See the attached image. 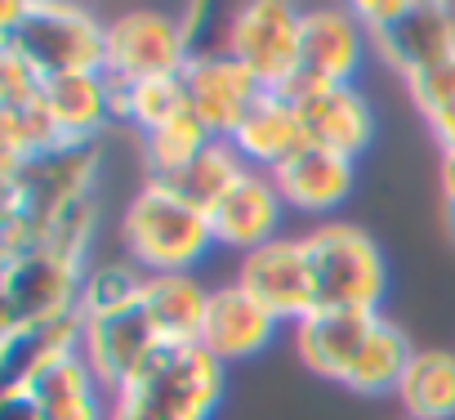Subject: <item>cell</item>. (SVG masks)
<instances>
[{
	"label": "cell",
	"mask_w": 455,
	"mask_h": 420,
	"mask_svg": "<svg viewBox=\"0 0 455 420\" xmlns=\"http://www.w3.org/2000/svg\"><path fill=\"white\" fill-rule=\"evenodd\" d=\"M116 238H121V255L139 264L148 278L196 273L219 251L210 215L196 201H188L174 183L161 179H143L134 188V197L121 210Z\"/></svg>",
	"instance_id": "7a4b0ae2"
},
{
	"label": "cell",
	"mask_w": 455,
	"mask_h": 420,
	"mask_svg": "<svg viewBox=\"0 0 455 420\" xmlns=\"http://www.w3.org/2000/svg\"><path fill=\"white\" fill-rule=\"evenodd\" d=\"M219 45L246 63L264 90H291L299 81L304 10L291 0H242L223 14Z\"/></svg>",
	"instance_id": "ba28073f"
},
{
	"label": "cell",
	"mask_w": 455,
	"mask_h": 420,
	"mask_svg": "<svg viewBox=\"0 0 455 420\" xmlns=\"http://www.w3.org/2000/svg\"><path fill=\"white\" fill-rule=\"evenodd\" d=\"M45 108L68 143H103V130L116 125L112 81L103 72H76L45 81Z\"/></svg>",
	"instance_id": "44dd1931"
},
{
	"label": "cell",
	"mask_w": 455,
	"mask_h": 420,
	"mask_svg": "<svg viewBox=\"0 0 455 420\" xmlns=\"http://www.w3.org/2000/svg\"><path fill=\"white\" fill-rule=\"evenodd\" d=\"M214 134L192 117V112H179L174 121H165L161 130H152V134H139V161H143V179H161V183H170V179H179L196 157H201V148L210 143Z\"/></svg>",
	"instance_id": "d4e9b609"
},
{
	"label": "cell",
	"mask_w": 455,
	"mask_h": 420,
	"mask_svg": "<svg viewBox=\"0 0 455 420\" xmlns=\"http://www.w3.org/2000/svg\"><path fill=\"white\" fill-rule=\"evenodd\" d=\"M437 192H442V206L446 215L455 210V152H442L437 157Z\"/></svg>",
	"instance_id": "4dcf8cb0"
},
{
	"label": "cell",
	"mask_w": 455,
	"mask_h": 420,
	"mask_svg": "<svg viewBox=\"0 0 455 420\" xmlns=\"http://www.w3.org/2000/svg\"><path fill=\"white\" fill-rule=\"evenodd\" d=\"M371 54L397 81H411L455 59V5H446V0H406L402 19L371 32Z\"/></svg>",
	"instance_id": "7c38bea8"
},
{
	"label": "cell",
	"mask_w": 455,
	"mask_h": 420,
	"mask_svg": "<svg viewBox=\"0 0 455 420\" xmlns=\"http://www.w3.org/2000/svg\"><path fill=\"white\" fill-rule=\"evenodd\" d=\"M205 23H210V5H183V10L134 5V10L108 14L103 77L116 85L179 77L188 59L201 50Z\"/></svg>",
	"instance_id": "8992f818"
},
{
	"label": "cell",
	"mask_w": 455,
	"mask_h": 420,
	"mask_svg": "<svg viewBox=\"0 0 455 420\" xmlns=\"http://www.w3.org/2000/svg\"><path fill=\"white\" fill-rule=\"evenodd\" d=\"M179 85H183L188 112L214 139H233L242 130V121L255 112V103L268 94L264 81L246 63H237L223 45H201L188 59V68L179 72Z\"/></svg>",
	"instance_id": "30bf717a"
},
{
	"label": "cell",
	"mask_w": 455,
	"mask_h": 420,
	"mask_svg": "<svg viewBox=\"0 0 455 420\" xmlns=\"http://www.w3.org/2000/svg\"><path fill=\"white\" fill-rule=\"evenodd\" d=\"M286 201L277 192V179L264 170H246L237 179V188L228 192L214 210H210V229L219 251H233L237 260L286 238Z\"/></svg>",
	"instance_id": "ac0fdd59"
},
{
	"label": "cell",
	"mask_w": 455,
	"mask_h": 420,
	"mask_svg": "<svg viewBox=\"0 0 455 420\" xmlns=\"http://www.w3.org/2000/svg\"><path fill=\"white\" fill-rule=\"evenodd\" d=\"M246 170H251V166L242 161V152L233 148V139H210V143L201 148V157H196L179 179H170V183L210 215V210H214L228 192H233V188H237V179H242Z\"/></svg>",
	"instance_id": "4316f807"
},
{
	"label": "cell",
	"mask_w": 455,
	"mask_h": 420,
	"mask_svg": "<svg viewBox=\"0 0 455 420\" xmlns=\"http://www.w3.org/2000/svg\"><path fill=\"white\" fill-rule=\"evenodd\" d=\"M161 349H170V344L161 340V331L143 304L99 318V322H85V335H81V353L108 393H121L125 384H134Z\"/></svg>",
	"instance_id": "2e32d148"
},
{
	"label": "cell",
	"mask_w": 455,
	"mask_h": 420,
	"mask_svg": "<svg viewBox=\"0 0 455 420\" xmlns=\"http://www.w3.org/2000/svg\"><path fill=\"white\" fill-rule=\"evenodd\" d=\"M366 54L371 32L362 28L353 5H308L295 85H357Z\"/></svg>",
	"instance_id": "8fae6325"
},
{
	"label": "cell",
	"mask_w": 455,
	"mask_h": 420,
	"mask_svg": "<svg viewBox=\"0 0 455 420\" xmlns=\"http://www.w3.org/2000/svg\"><path fill=\"white\" fill-rule=\"evenodd\" d=\"M446 224H451V233H455V210H451V215H446Z\"/></svg>",
	"instance_id": "1f68e13d"
},
{
	"label": "cell",
	"mask_w": 455,
	"mask_h": 420,
	"mask_svg": "<svg viewBox=\"0 0 455 420\" xmlns=\"http://www.w3.org/2000/svg\"><path fill=\"white\" fill-rule=\"evenodd\" d=\"M304 251H308V269H313L317 309L384 313L393 269L371 229H362L353 220H326L304 233Z\"/></svg>",
	"instance_id": "52a82bcc"
},
{
	"label": "cell",
	"mask_w": 455,
	"mask_h": 420,
	"mask_svg": "<svg viewBox=\"0 0 455 420\" xmlns=\"http://www.w3.org/2000/svg\"><path fill=\"white\" fill-rule=\"evenodd\" d=\"M228 393V367L201 344H170L152 367L112 393L108 420H214Z\"/></svg>",
	"instance_id": "5b68a950"
},
{
	"label": "cell",
	"mask_w": 455,
	"mask_h": 420,
	"mask_svg": "<svg viewBox=\"0 0 455 420\" xmlns=\"http://www.w3.org/2000/svg\"><path fill=\"white\" fill-rule=\"evenodd\" d=\"M10 384L41 420H108L112 393L99 384L81 349H28Z\"/></svg>",
	"instance_id": "9c48e42d"
},
{
	"label": "cell",
	"mask_w": 455,
	"mask_h": 420,
	"mask_svg": "<svg viewBox=\"0 0 455 420\" xmlns=\"http://www.w3.org/2000/svg\"><path fill=\"white\" fill-rule=\"evenodd\" d=\"M112 103H116V125L139 134L161 130L165 121H174L179 112H188L183 85L179 77H161V81H134V85H116L112 81Z\"/></svg>",
	"instance_id": "484cf974"
},
{
	"label": "cell",
	"mask_w": 455,
	"mask_h": 420,
	"mask_svg": "<svg viewBox=\"0 0 455 420\" xmlns=\"http://www.w3.org/2000/svg\"><path fill=\"white\" fill-rule=\"evenodd\" d=\"M143 291H148V273L139 264H130L125 255L116 260H90L85 278H81V318L85 322H99V318H112V313H125L134 304H143Z\"/></svg>",
	"instance_id": "cb8c5ba5"
},
{
	"label": "cell",
	"mask_w": 455,
	"mask_h": 420,
	"mask_svg": "<svg viewBox=\"0 0 455 420\" xmlns=\"http://www.w3.org/2000/svg\"><path fill=\"white\" fill-rule=\"evenodd\" d=\"M0 45L23 54L45 81L103 72L108 14L72 0H5L0 5Z\"/></svg>",
	"instance_id": "277c9868"
},
{
	"label": "cell",
	"mask_w": 455,
	"mask_h": 420,
	"mask_svg": "<svg viewBox=\"0 0 455 420\" xmlns=\"http://www.w3.org/2000/svg\"><path fill=\"white\" fill-rule=\"evenodd\" d=\"M402 90H406L411 108L419 112V121H428L433 112H442V108L455 103V59H446V63H437V68L402 81Z\"/></svg>",
	"instance_id": "83f0119b"
},
{
	"label": "cell",
	"mask_w": 455,
	"mask_h": 420,
	"mask_svg": "<svg viewBox=\"0 0 455 420\" xmlns=\"http://www.w3.org/2000/svg\"><path fill=\"white\" fill-rule=\"evenodd\" d=\"M237 287H246L259 304H268L286 327L304 322L317 309V291H313V269H308V251H304V233H286L251 255L237 260Z\"/></svg>",
	"instance_id": "9a60e30c"
},
{
	"label": "cell",
	"mask_w": 455,
	"mask_h": 420,
	"mask_svg": "<svg viewBox=\"0 0 455 420\" xmlns=\"http://www.w3.org/2000/svg\"><path fill=\"white\" fill-rule=\"evenodd\" d=\"M393 402L402 420H455V349H415Z\"/></svg>",
	"instance_id": "603a6c76"
},
{
	"label": "cell",
	"mask_w": 455,
	"mask_h": 420,
	"mask_svg": "<svg viewBox=\"0 0 455 420\" xmlns=\"http://www.w3.org/2000/svg\"><path fill=\"white\" fill-rule=\"evenodd\" d=\"M103 143H59L28 161L0 166V255L32 251L72 206L99 197Z\"/></svg>",
	"instance_id": "6da1fadb"
},
{
	"label": "cell",
	"mask_w": 455,
	"mask_h": 420,
	"mask_svg": "<svg viewBox=\"0 0 455 420\" xmlns=\"http://www.w3.org/2000/svg\"><path fill=\"white\" fill-rule=\"evenodd\" d=\"M291 327L259 304L246 287L237 282H219L210 291V313H205V331H201V349H210L223 367H242L259 353H268Z\"/></svg>",
	"instance_id": "e0dca14e"
},
{
	"label": "cell",
	"mask_w": 455,
	"mask_h": 420,
	"mask_svg": "<svg viewBox=\"0 0 455 420\" xmlns=\"http://www.w3.org/2000/svg\"><path fill=\"white\" fill-rule=\"evenodd\" d=\"M273 179H277V192H282L291 215H304L313 224H326V220H339L335 210L357 188V161H348L339 152H326V148H304Z\"/></svg>",
	"instance_id": "d6986e66"
},
{
	"label": "cell",
	"mask_w": 455,
	"mask_h": 420,
	"mask_svg": "<svg viewBox=\"0 0 455 420\" xmlns=\"http://www.w3.org/2000/svg\"><path fill=\"white\" fill-rule=\"evenodd\" d=\"M210 291L196 273H161L148 278L143 309L152 313L156 331L165 344H201L205 313H210Z\"/></svg>",
	"instance_id": "7402d4cb"
},
{
	"label": "cell",
	"mask_w": 455,
	"mask_h": 420,
	"mask_svg": "<svg viewBox=\"0 0 455 420\" xmlns=\"http://www.w3.org/2000/svg\"><path fill=\"white\" fill-rule=\"evenodd\" d=\"M0 420H41L36 411H32V402L5 380V389H0Z\"/></svg>",
	"instance_id": "f546056e"
},
{
	"label": "cell",
	"mask_w": 455,
	"mask_h": 420,
	"mask_svg": "<svg viewBox=\"0 0 455 420\" xmlns=\"http://www.w3.org/2000/svg\"><path fill=\"white\" fill-rule=\"evenodd\" d=\"M384 313H357V309H313L304 322H295L286 335H291V349L299 358L304 371H313L317 380L326 384H339L348 389L375 327H379Z\"/></svg>",
	"instance_id": "4fadbf2b"
},
{
	"label": "cell",
	"mask_w": 455,
	"mask_h": 420,
	"mask_svg": "<svg viewBox=\"0 0 455 420\" xmlns=\"http://www.w3.org/2000/svg\"><path fill=\"white\" fill-rule=\"evenodd\" d=\"M85 269L90 264H72L45 246L0 255V358L10 371L50 327L81 313L76 300Z\"/></svg>",
	"instance_id": "3957f363"
},
{
	"label": "cell",
	"mask_w": 455,
	"mask_h": 420,
	"mask_svg": "<svg viewBox=\"0 0 455 420\" xmlns=\"http://www.w3.org/2000/svg\"><path fill=\"white\" fill-rule=\"evenodd\" d=\"M424 125H428V134H433L437 152H455V103H451V108H442V112H433Z\"/></svg>",
	"instance_id": "f1b7e54d"
},
{
	"label": "cell",
	"mask_w": 455,
	"mask_h": 420,
	"mask_svg": "<svg viewBox=\"0 0 455 420\" xmlns=\"http://www.w3.org/2000/svg\"><path fill=\"white\" fill-rule=\"evenodd\" d=\"M282 94L295 99L313 148H326V152L357 161L375 143L379 117H375V103L362 85H291Z\"/></svg>",
	"instance_id": "5bb4252c"
},
{
	"label": "cell",
	"mask_w": 455,
	"mask_h": 420,
	"mask_svg": "<svg viewBox=\"0 0 455 420\" xmlns=\"http://www.w3.org/2000/svg\"><path fill=\"white\" fill-rule=\"evenodd\" d=\"M233 148L242 152V161L251 170H264V174H277L282 166H291L308 143V130H304V117L295 108L291 94L282 90H268L255 112L242 121V130L233 134Z\"/></svg>",
	"instance_id": "ffe728a7"
}]
</instances>
